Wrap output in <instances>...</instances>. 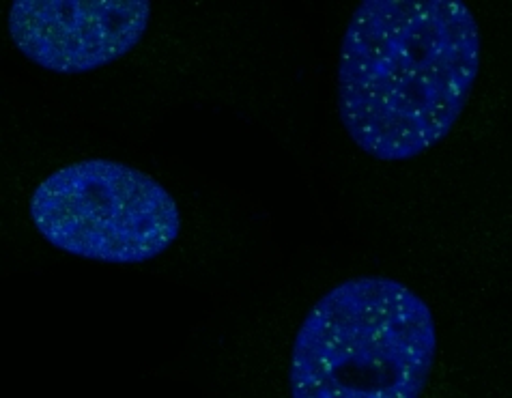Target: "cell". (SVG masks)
I'll return each instance as SVG.
<instances>
[{
    "label": "cell",
    "mask_w": 512,
    "mask_h": 398,
    "mask_svg": "<svg viewBox=\"0 0 512 398\" xmlns=\"http://www.w3.org/2000/svg\"><path fill=\"white\" fill-rule=\"evenodd\" d=\"M28 211L54 248L115 265L158 257L181 229L177 203L158 181L110 160L56 170Z\"/></svg>",
    "instance_id": "3"
},
{
    "label": "cell",
    "mask_w": 512,
    "mask_h": 398,
    "mask_svg": "<svg viewBox=\"0 0 512 398\" xmlns=\"http://www.w3.org/2000/svg\"><path fill=\"white\" fill-rule=\"evenodd\" d=\"M149 20V0H18L9 37L39 67L84 74L132 52Z\"/></svg>",
    "instance_id": "4"
},
{
    "label": "cell",
    "mask_w": 512,
    "mask_h": 398,
    "mask_svg": "<svg viewBox=\"0 0 512 398\" xmlns=\"http://www.w3.org/2000/svg\"><path fill=\"white\" fill-rule=\"evenodd\" d=\"M437 351L431 308L392 278H351L310 310L291 353L295 398H418Z\"/></svg>",
    "instance_id": "2"
},
{
    "label": "cell",
    "mask_w": 512,
    "mask_h": 398,
    "mask_svg": "<svg viewBox=\"0 0 512 398\" xmlns=\"http://www.w3.org/2000/svg\"><path fill=\"white\" fill-rule=\"evenodd\" d=\"M478 69L480 33L465 3L366 0L340 46V121L373 158L411 160L450 134Z\"/></svg>",
    "instance_id": "1"
}]
</instances>
